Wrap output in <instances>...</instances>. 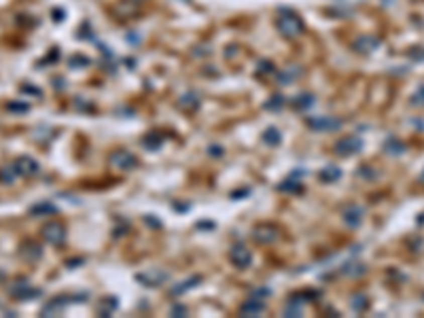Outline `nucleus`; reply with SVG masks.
<instances>
[{
  "mask_svg": "<svg viewBox=\"0 0 424 318\" xmlns=\"http://www.w3.org/2000/svg\"><path fill=\"white\" fill-rule=\"evenodd\" d=\"M280 30H282L284 34H288V36H293V34H297V32L301 30V22H299V19H297L295 15L284 13L282 19H280Z\"/></svg>",
  "mask_w": 424,
  "mask_h": 318,
  "instance_id": "1",
  "label": "nucleus"
},
{
  "mask_svg": "<svg viewBox=\"0 0 424 318\" xmlns=\"http://www.w3.org/2000/svg\"><path fill=\"white\" fill-rule=\"evenodd\" d=\"M43 236L49 240V242H60L62 240V227L60 225H47L43 229Z\"/></svg>",
  "mask_w": 424,
  "mask_h": 318,
  "instance_id": "2",
  "label": "nucleus"
},
{
  "mask_svg": "<svg viewBox=\"0 0 424 318\" xmlns=\"http://www.w3.org/2000/svg\"><path fill=\"white\" fill-rule=\"evenodd\" d=\"M413 102H416V104H424V87L418 91V98H413Z\"/></svg>",
  "mask_w": 424,
  "mask_h": 318,
  "instance_id": "3",
  "label": "nucleus"
}]
</instances>
